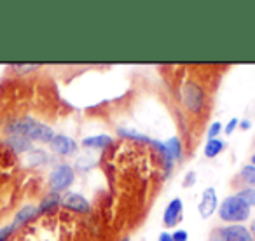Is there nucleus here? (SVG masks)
<instances>
[{"instance_id":"obj_1","label":"nucleus","mask_w":255,"mask_h":241,"mask_svg":"<svg viewBox=\"0 0 255 241\" xmlns=\"http://www.w3.org/2000/svg\"><path fill=\"white\" fill-rule=\"evenodd\" d=\"M5 131L9 133V136H25L28 140H37V142L44 143H49L54 138L53 128H49L47 124H42V122H39V120L30 116L12 120L11 124L5 128Z\"/></svg>"},{"instance_id":"obj_2","label":"nucleus","mask_w":255,"mask_h":241,"mask_svg":"<svg viewBox=\"0 0 255 241\" xmlns=\"http://www.w3.org/2000/svg\"><path fill=\"white\" fill-rule=\"evenodd\" d=\"M180 102L191 114H201L206 105V95L203 86L196 79H185L178 89Z\"/></svg>"},{"instance_id":"obj_3","label":"nucleus","mask_w":255,"mask_h":241,"mask_svg":"<svg viewBox=\"0 0 255 241\" xmlns=\"http://www.w3.org/2000/svg\"><path fill=\"white\" fill-rule=\"evenodd\" d=\"M219 217L226 222H245L250 219V206L238 194L229 196L219 206Z\"/></svg>"},{"instance_id":"obj_4","label":"nucleus","mask_w":255,"mask_h":241,"mask_svg":"<svg viewBox=\"0 0 255 241\" xmlns=\"http://www.w3.org/2000/svg\"><path fill=\"white\" fill-rule=\"evenodd\" d=\"M74 178L75 175L72 166H68V164H58L49 173V187L53 189V192H63L70 187Z\"/></svg>"},{"instance_id":"obj_5","label":"nucleus","mask_w":255,"mask_h":241,"mask_svg":"<svg viewBox=\"0 0 255 241\" xmlns=\"http://www.w3.org/2000/svg\"><path fill=\"white\" fill-rule=\"evenodd\" d=\"M219 208V198H217L215 187H206L201 194V201L198 205V212L203 219H210Z\"/></svg>"},{"instance_id":"obj_6","label":"nucleus","mask_w":255,"mask_h":241,"mask_svg":"<svg viewBox=\"0 0 255 241\" xmlns=\"http://www.w3.org/2000/svg\"><path fill=\"white\" fill-rule=\"evenodd\" d=\"M49 147L54 154L60 156H70V154L77 152V143L67 135H54V138L49 142Z\"/></svg>"},{"instance_id":"obj_7","label":"nucleus","mask_w":255,"mask_h":241,"mask_svg":"<svg viewBox=\"0 0 255 241\" xmlns=\"http://www.w3.org/2000/svg\"><path fill=\"white\" fill-rule=\"evenodd\" d=\"M182 212H184V205H182L180 198H175L168 203V206L164 208L163 213V222L166 227H175L178 226V222L182 220Z\"/></svg>"},{"instance_id":"obj_8","label":"nucleus","mask_w":255,"mask_h":241,"mask_svg":"<svg viewBox=\"0 0 255 241\" xmlns=\"http://www.w3.org/2000/svg\"><path fill=\"white\" fill-rule=\"evenodd\" d=\"M61 205L67 206V208L74 210L77 213H86L89 212V203L88 199L84 198L79 192H67V194L61 198Z\"/></svg>"},{"instance_id":"obj_9","label":"nucleus","mask_w":255,"mask_h":241,"mask_svg":"<svg viewBox=\"0 0 255 241\" xmlns=\"http://www.w3.org/2000/svg\"><path fill=\"white\" fill-rule=\"evenodd\" d=\"M220 231L224 233L227 241H255L250 229L245 226H227L220 227Z\"/></svg>"},{"instance_id":"obj_10","label":"nucleus","mask_w":255,"mask_h":241,"mask_svg":"<svg viewBox=\"0 0 255 241\" xmlns=\"http://www.w3.org/2000/svg\"><path fill=\"white\" fill-rule=\"evenodd\" d=\"M112 143V136L109 135H95V136H86L82 140V147L84 149H107Z\"/></svg>"},{"instance_id":"obj_11","label":"nucleus","mask_w":255,"mask_h":241,"mask_svg":"<svg viewBox=\"0 0 255 241\" xmlns=\"http://www.w3.org/2000/svg\"><path fill=\"white\" fill-rule=\"evenodd\" d=\"M5 143H7V145L11 147V149L14 150V152H18V154L30 152V150H32V142H30L28 138H25V136H14V135H11Z\"/></svg>"},{"instance_id":"obj_12","label":"nucleus","mask_w":255,"mask_h":241,"mask_svg":"<svg viewBox=\"0 0 255 241\" xmlns=\"http://www.w3.org/2000/svg\"><path fill=\"white\" fill-rule=\"evenodd\" d=\"M35 215H37V206H33V205L23 206L19 212H16V217H14V222H12V226L18 227V226H21V224H26L28 220H32Z\"/></svg>"},{"instance_id":"obj_13","label":"nucleus","mask_w":255,"mask_h":241,"mask_svg":"<svg viewBox=\"0 0 255 241\" xmlns=\"http://www.w3.org/2000/svg\"><path fill=\"white\" fill-rule=\"evenodd\" d=\"M150 143H152V145L156 147L157 150H159V154H161V156H163L164 171H166V175H170V171L173 170V163H175V159L170 156V152H168L166 145H164L163 142H159V140H150Z\"/></svg>"},{"instance_id":"obj_14","label":"nucleus","mask_w":255,"mask_h":241,"mask_svg":"<svg viewBox=\"0 0 255 241\" xmlns=\"http://www.w3.org/2000/svg\"><path fill=\"white\" fill-rule=\"evenodd\" d=\"M224 147H226V142H224V140H220V138L208 140L205 145V156L210 157V159H212V157H217L224 150Z\"/></svg>"},{"instance_id":"obj_15","label":"nucleus","mask_w":255,"mask_h":241,"mask_svg":"<svg viewBox=\"0 0 255 241\" xmlns=\"http://www.w3.org/2000/svg\"><path fill=\"white\" fill-rule=\"evenodd\" d=\"M117 135L123 136V138L133 140V142H150L149 136L136 131V129H133V128H119L117 129Z\"/></svg>"},{"instance_id":"obj_16","label":"nucleus","mask_w":255,"mask_h":241,"mask_svg":"<svg viewBox=\"0 0 255 241\" xmlns=\"http://www.w3.org/2000/svg\"><path fill=\"white\" fill-rule=\"evenodd\" d=\"M164 145H166L168 152H170V156L173 157L175 161H178L182 157V142L178 136H171V138H168L166 142H164Z\"/></svg>"},{"instance_id":"obj_17","label":"nucleus","mask_w":255,"mask_h":241,"mask_svg":"<svg viewBox=\"0 0 255 241\" xmlns=\"http://www.w3.org/2000/svg\"><path fill=\"white\" fill-rule=\"evenodd\" d=\"M240 178L248 185V187L255 189V166L254 164H245L240 171Z\"/></svg>"},{"instance_id":"obj_18","label":"nucleus","mask_w":255,"mask_h":241,"mask_svg":"<svg viewBox=\"0 0 255 241\" xmlns=\"http://www.w3.org/2000/svg\"><path fill=\"white\" fill-rule=\"evenodd\" d=\"M47 152H44V150L40 149H32L28 154V163L32 164V166H40V164L47 163Z\"/></svg>"},{"instance_id":"obj_19","label":"nucleus","mask_w":255,"mask_h":241,"mask_svg":"<svg viewBox=\"0 0 255 241\" xmlns=\"http://www.w3.org/2000/svg\"><path fill=\"white\" fill-rule=\"evenodd\" d=\"M61 203L60 196H49V198H46L42 203H40V206L37 208V213H44V212H53L54 208H56L58 205Z\"/></svg>"},{"instance_id":"obj_20","label":"nucleus","mask_w":255,"mask_h":241,"mask_svg":"<svg viewBox=\"0 0 255 241\" xmlns=\"http://www.w3.org/2000/svg\"><path fill=\"white\" fill-rule=\"evenodd\" d=\"M238 196H240L241 199H243L245 203H247L248 206H255V189L254 187H247L243 189V191L238 192Z\"/></svg>"},{"instance_id":"obj_21","label":"nucleus","mask_w":255,"mask_h":241,"mask_svg":"<svg viewBox=\"0 0 255 241\" xmlns=\"http://www.w3.org/2000/svg\"><path fill=\"white\" fill-rule=\"evenodd\" d=\"M220 131H222V124H220L219 120H215V122H212V126L208 128V140H212V138H219V135H220Z\"/></svg>"},{"instance_id":"obj_22","label":"nucleus","mask_w":255,"mask_h":241,"mask_svg":"<svg viewBox=\"0 0 255 241\" xmlns=\"http://www.w3.org/2000/svg\"><path fill=\"white\" fill-rule=\"evenodd\" d=\"M14 229H16V227L12 226V224H11V226H4V227H0V241H5V240H7V238L11 236L12 231H14Z\"/></svg>"},{"instance_id":"obj_23","label":"nucleus","mask_w":255,"mask_h":241,"mask_svg":"<svg viewBox=\"0 0 255 241\" xmlns=\"http://www.w3.org/2000/svg\"><path fill=\"white\" fill-rule=\"evenodd\" d=\"M173 241H187L189 240V233L185 229H177L173 234H171Z\"/></svg>"},{"instance_id":"obj_24","label":"nucleus","mask_w":255,"mask_h":241,"mask_svg":"<svg viewBox=\"0 0 255 241\" xmlns=\"http://www.w3.org/2000/svg\"><path fill=\"white\" fill-rule=\"evenodd\" d=\"M210 241H227V240L222 231H220V227H217V229H213L212 234H210Z\"/></svg>"},{"instance_id":"obj_25","label":"nucleus","mask_w":255,"mask_h":241,"mask_svg":"<svg viewBox=\"0 0 255 241\" xmlns=\"http://www.w3.org/2000/svg\"><path fill=\"white\" fill-rule=\"evenodd\" d=\"M238 124H240V120L236 119V117H233V119L229 120L226 124V128H224V131H226V135H231V133L234 131V129L238 128Z\"/></svg>"},{"instance_id":"obj_26","label":"nucleus","mask_w":255,"mask_h":241,"mask_svg":"<svg viewBox=\"0 0 255 241\" xmlns=\"http://www.w3.org/2000/svg\"><path fill=\"white\" fill-rule=\"evenodd\" d=\"M196 184V171H189L184 177V187H192Z\"/></svg>"},{"instance_id":"obj_27","label":"nucleus","mask_w":255,"mask_h":241,"mask_svg":"<svg viewBox=\"0 0 255 241\" xmlns=\"http://www.w3.org/2000/svg\"><path fill=\"white\" fill-rule=\"evenodd\" d=\"M40 65L39 63H30V65H14V68L16 70H19V72H30V70H37Z\"/></svg>"},{"instance_id":"obj_28","label":"nucleus","mask_w":255,"mask_h":241,"mask_svg":"<svg viewBox=\"0 0 255 241\" xmlns=\"http://www.w3.org/2000/svg\"><path fill=\"white\" fill-rule=\"evenodd\" d=\"M238 126H240L241 129H245V131H247V129L252 128V122L248 119H243V120H240V124H238Z\"/></svg>"},{"instance_id":"obj_29","label":"nucleus","mask_w":255,"mask_h":241,"mask_svg":"<svg viewBox=\"0 0 255 241\" xmlns=\"http://www.w3.org/2000/svg\"><path fill=\"white\" fill-rule=\"evenodd\" d=\"M157 241H173V238H171L170 233H161L159 234V240Z\"/></svg>"},{"instance_id":"obj_30","label":"nucleus","mask_w":255,"mask_h":241,"mask_svg":"<svg viewBox=\"0 0 255 241\" xmlns=\"http://www.w3.org/2000/svg\"><path fill=\"white\" fill-rule=\"evenodd\" d=\"M250 233H252V236H254V240H255V219H254V222H252V226H250Z\"/></svg>"},{"instance_id":"obj_31","label":"nucleus","mask_w":255,"mask_h":241,"mask_svg":"<svg viewBox=\"0 0 255 241\" xmlns=\"http://www.w3.org/2000/svg\"><path fill=\"white\" fill-rule=\"evenodd\" d=\"M250 164H254V166H255V154H254V156H252V159H250Z\"/></svg>"},{"instance_id":"obj_32","label":"nucleus","mask_w":255,"mask_h":241,"mask_svg":"<svg viewBox=\"0 0 255 241\" xmlns=\"http://www.w3.org/2000/svg\"><path fill=\"white\" fill-rule=\"evenodd\" d=\"M123 241H131V240H128V238H124V240Z\"/></svg>"}]
</instances>
